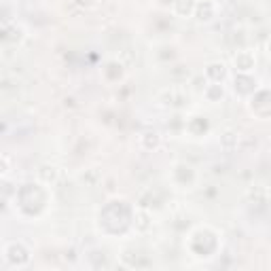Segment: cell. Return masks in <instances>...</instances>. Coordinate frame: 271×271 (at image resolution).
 Masks as SVG:
<instances>
[{"label":"cell","instance_id":"cell-4","mask_svg":"<svg viewBox=\"0 0 271 271\" xmlns=\"http://www.w3.org/2000/svg\"><path fill=\"white\" fill-rule=\"evenodd\" d=\"M206 72H207V77L214 79L216 83H218V80L224 79V74H227V68H224V64H210Z\"/></svg>","mask_w":271,"mask_h":271},{"label":"cell","instance_id":"cell-3","mask_svg":"<svg viewBox=\"0 0 271 271\" xmlns=\"http://www.w3.org/2000/svg\"><path fill=\"white\" fill-rule=\"evenodd\" d=\"M197 9L195 0H176V13L178 15H191Z\"/></svg>","mask_w":271,"mask_h":271},{"label":"cell","instance_id":"cell-7","mask_svg":"<svg viewBox=\"0 0 271 271\" xmlns=\"http://www.w3.org/2000/svg\"><path fill=\"white\" fill-rule=\"evenodd\" d=\"M138 218H140V229H146L148 227V214H146V212H138V214H136Z\"/></svg>","mask_w":271,"mask_h":271},{"label":"cell","instance_id":"cell-2","mask_svg":"<svg viewBox=\"0 0 271 271\" xmlns=\"http://www.w3.org/2000/svg\"><path fill=\"white\" fill-rule=\"evenodd\" d=\"M195 11H197V19L199 21H210L212 17H214V4L212 2H199Z\"/></svg>","mask_w":271,"mask_h":271},{"label":"cell","instance_id":"cell-5","mask_svg":"<svg viewBox=\"0 0 271 271\" xmlns=\"http://www.w3.org/2000/svg\"><path fill=\"white\" fill-rule=\"evenodd\" d=\"M206 96L210 97L212 102H214L216 97H223V87H221V85H212V87L206 89Z\"/></svg>","mask_w":271,"mask_h":271},{"label":"cell","instance_id":"cell-6","mask_svg":"<svg viewBox=\"0 0 271 271\" xmlns=\"http://www.w3.org/2000/svg\"><path fill=\"white\" fill-rule=\"evenodd\" d=\"M47 170L49 168H40L38 174H40V178H45L47 182H53L55 178H57V168H51V172H47Z\"/></svg>","mask_w":271,"mask_h":271},{"label":"cell","instance_id":"cell-1","mask_svg":"<svg viewBox=\"0 0 271 271\" xmlns=\"http://www.w3.org/2000/svg\"><path fill=\"white\" fill-rule=\"evenodd\" d=\"M235 66H238L239 72H248L255 68V55L250 53V51H241V53L235 55Z\"/></svg>","mask_w":271,"mask_h":271}]
</instances>
